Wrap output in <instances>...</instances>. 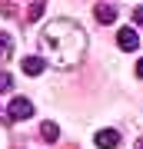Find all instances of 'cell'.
<instances>
[{
    "instance_id": "9",
    "label": "cell",
    "mask_w": 143,
    "mask_h": 149,
    "mask_svg": "<svg viewBox=\"0 0 143 149\" xmlns=\"http://www.w3.org/2000/svg\"><path fill=\"white\" fill-rule=\"evenodd\" d=\"M40 17H43V3H40V0H33L30 10H27V20H40Z\"/></svg>"
},
{
    "instance_id": "12",
    "label": "cell",
    "mask_w": 143,
    "mask_h": 149,
    "mask_svg": "<svg viewBox=\"0 0 143 149\" xmlns=\"http://www.w3.org/2000/svg\"><path fill=\"white\" fill-rule=\"evenodd\" d=\"M137 76L143 80V60H137Z\"/></svg>"
},
{
    "instance_id": "4",
    "label": "cell",
    "mask_w": 143,
    "mask_h": 149,
    "mask_svg": "<svg viewBox=\"0 0 143 149\" xmlns=\"http://www.w3.org/2000/svg\"><path fill=\"white\" fill-rule=\"evenodd\" d=\"M97 146L100 149H117L120 146V133L117 129H100V133H97Z\"/></svg>"
},
{
    "instance_id": "10",
    "label": "cell",
    "mask_w": 143,
    "mask_h": 149,
    "mask_svg": "<svg viewBox=\"0 0 143 149\" xmlns=\"http://www.w3.org/2000/svg\"><path fill=\"white\" fill-rule=\"evenodd\" d=\"M7 90H13V76L10 73H0V93H7Z\"/></svg>"
},
{
    "instance_id": "3",
    "label": "cell",
    "mask_w": 143,
    "mask_h": 149,
    "mask_svg": "<svg viewBox=\"0 0 143 149\" xmlns=\"http://www.w3.org/2000/svg\"><path fill=\"white\" fill-rule=\"evenodd\" d=\"M117 47H120V50H127V53H133V50L140 47V37H137V30H133V27H123V30L117 33Z\"/></svg>"
},
{
    "instance_id": "13",
    "label": "cell",
    "mask_w": 143,
    "mask_h": 149,
    "mask_svg": "<svg viewBox=\"0 0 143 149\" xmlns=\"http://www.w3.org/2000/svg\"><path fill=\"white\" fill-rule=\"evenodd\" d=\"M137 149H143V139H140V143H137Z\"/></svg>"
},
{
    "instance_id": "5",
    "label": "cell",
    "mask_w": 143,
    "mask_h": 149,
    "mask_svg": "<svg viewBox=\"0 0 143 149\" xmlns=\"http://www.w3.org/2000/svg\"><path fill=\"white\" fill-rule=\"evenodd\" d=\"M93 17H97V23H113V20H117V10H113L110 3H97L93 7Z\"/></svg>"
},
{
    "instance_id": "7",
    "label": "cell",
    "mask_w": 143,
    "mask_h": 149,
    "mask_svg": "<svg viewBox=\"0 0 143 149\" xmlns=\"http://www.w3.org/2000/svg\"><path fill=\"white\" fill-rule=\"evenodd\" d=\"M40 136L47 139V143H53V139L60 136V126H57V123H50V119H47V123H43V126H40Z\"/></svg>"
},
{
    "instance_id": "1",
    "label": "cell",
    "mask_w": 143,
    "mask_h": 149,
    "mask_svg": "<svg viewBox=\"0 0 143 149\" xmlns=\"http://www.w3.org/2000/svg\"><path fill=\"white\" fill-rule=\"evenodd\" d=\"M40 50L47 56V63L60 66V70H70L87 53V33L73 20H50L40 30Z\"/></svg>"
},
{
    "instance_id": "6",
    "label": "cell",
    "mask_w": 143,
    "mask_h": 149,
    "mask_svg": "<svg viewBox=\"0 0 143 149\" xmlns=\"http://www.w3.org/2000/svg\"><path fill=\"white\" fill-rule=\"evenodd\" d=\"M20 66H23V73H27V76H40L47 63H43V56H27V60H23Z\"/></svg>"
},
{
    "instance_id": "2",
    "label": "cell",
    "mask_w": 143,
    "mask_h": 149,
    "mask_svg": "<svg viewBox=\"0 0 143 149\" xmlns=\"http://www.w3.org/2000/svg\"><path fill=\"white\" fill-rule=\"evenodd\" d=\"M30 116H33V103H30V100H23V96H13L10 106H7V119L20 123V119H30Z\"/></svg>"
},
{
    "instance_id": "11",
    "label": "cell",
    "mask_w": 143,
    "mask_h": 149,
    "mask_svg": "<svg viewBox=\"0 0 143 149\" xmlns=\"http://www.w3.org/2000/svg\"><path fill=\"white\" fill-rule=\"evenodd\" d=\"M133 20H137V23H143V7H137V10H133Z\"/></svg>"
},
{
    "instance_id": "8",
    "label": "cell",
    "mask_w": 143,
    "mask_h": 149,
    "mask_svg": "<svg viewBox=\"0 0 143 149\" xmlns=\"http://www.w3.org/2000/svg\"><path fill=\"white\" fill-rule=\"evenodd\" d=\"M10 50H13L10 33H4V30H0V60H7V56H10Z\"/></svg>"
}]
</instances>
